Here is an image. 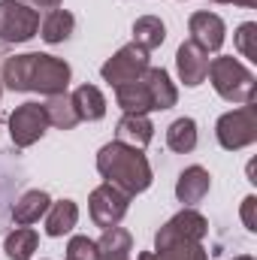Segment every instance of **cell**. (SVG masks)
<instances>
[{"mask_svg": "<svg viewBox=\"0 0 257 260\" xmlns=\"http://www.w3.org/2000/svg\"><path fill=\"white\" fill-rule=\"evenodd\" d=\"M206 233H209V221L197 209H182L154 233V251L167 248L173 242H203Z\"/></svg>", "mask_w": 257, "mask_h": 260, "instance_id": "cell-7", "label": "cell"}, {"mask_svg": "<svg viewBox=\"0 0 257 260\" xmlns=\"http://www.w3.org/2000/svg\"><path fill=\"white\" fill-rule=\"evenodd\" d=\"M167 145H170V151H176V154H188L197 148V121L194 118H176L170 127H167Z\"/></svg>", "mask_w": 257, "mask_h": 260, "instance_id": "cell-24", "label": "cell"}, {"mask_svg": "<svg viewBox=\"0 0 257 260\" xmlns=\"http://www.w3.org/2000/svg\"><path fill=\"white\" fill-rule=\"evenodd\" d=\"M136 260H160V257H157L154 251H142V254H139V257H136Z\"/></svg>", "mask_w": 257, "mask_h": 260, "instance_id": "cell-31", "label": "cell"}, {"mask_svg": "<svg viewBox=\"0 0 257 260\" xmlns=\"http://www.w3.org/2000/svg\"><path fill=\"white\" fill-rule=\"evenodd\" d=\"M97 173L115 185L118 191H124L127 197H136L142 191L151 188L154 182V173H151V164L148 157L142 154V148H133L124 142H106L100 151H97Z\"/></svg>", "mask_w": 257, "mask_h": 260, "instance_id": "cell-2", "label": "cell"}, {"mask_svg": "<svg viewBox=\"0 0 257 260\" xmlns=\"http://www.w3.org/2000/svg\"><path fill=\"white\" fill-rule=\"evenodd\" d=\"M148 67H151L148 64V52L139 49L136 43H127V46H121L106 64L100 67V76H103V82H109L112 88H118V85L136 82Z\"/></svg>", "mask_w": 257, "mask_h": 260, "instance_id": "cell-6", "label": "cell"}, {"mask_svg": "<svg viewBox=\"0 0 257 260\" xmlns=\"http://www.w3.org/2000/svg\"><path fill=\"white\" fill-rule=\"evenodd\" d=\"M64 260H97V242L88 236H73L67 242V257Z\"/></svg>", "mask_w": 257, "mask_h": 260, "instance_id": "cell-27", "label": "cell"}, {"mask_svg": "<svg viewBox=\"0 0 257 260\" xmlns=\"http://www.w3.org/2000/svg\"><path fill=\"white\" fill-rule=\"evenodd\" d=\"M188 30H191V43H197L206 55L209 52H218L224 46V18L215 15V12H194L188 18Z\"/></svg>", "mask_w": 257, "mask_h": 260, "instance_id": "cell-10", "label": "cell"}, {"mask_svg": "<svg viewBox=\"0 0 257 260\" xmlns=\"http://www.w3.org/2000/svg\"><path fill=\"white\" fill-rule=\"evenodd\" d=\"M73 27H76L73 12H67V9H52V12L40 21V37H43L46 43H52V46H55V43L70 40Z\"/></svg>", "mask_w": 257, "mask_h": 260, "instance_id": "cell-22", "label": "cell"}, {"mask_svg": "<svg viewBox=\"0 0 257 260\" xmlns=\"http://www.w3.org/2000/svg\"><path fill=\"white\" fill-rule=\"evenodd\" d=\"M130 200H133V197H127L124 191H118V188H115V185H109V182H103L100 188H94L91 197H88L91 221H94L97 227H103V230L115 227V224L127 215Z\"/></svg>", "mask_w": 257, "mask_h": 260, "instance_id": "cell-8", "label": "cell"}, {"mask_svg": "<svg viewBox=\"0 0 257 260\" xmlns=\"http://www.w3.org/2000/svg\"><path fill=\"white\" fill-rule=\"evenodd\" d=\"M176 70H179V79L188 88H197L209 76V55L197 43H182L179 52H176Z\"/></svg>", "mask_w": 257, "mask_h": 260, "instance_id": "cell-11", "label": "cell"}, {"mask_svg": "<svg viewBox=\"0 0 257 260\" xmlns=\"http://www.w3.org/2000/svg\"><path fill=\"white\" fill-rule=\"evenodd\" d=\"M254 37H257V24L254 21H245L236 27V49L242 58L248 61H257V46H254Z\"/></svg>", "mask_w": 257, "mask_h": 260, "instance_id": "cell-26", "label": "cell"}, {"mask_svg": "<svg viewBox=\"0 0 257 260\" xmlns=\"http://www.w3.org/2000/svg\"><path fill=\"white\" fill-rule=\"evenodd\" d=\"M73 106H76V115L79 121H100L106 115V97L97 85H79L73 94H70Z\"/></svg>", "mask_w": 257, "mask_h": 260, "instance_id": "cell-15", "label": "cell"}, {"mask_svg": "<svg viewBox=\"0 0 257 260\" xmlns=\"http://www.w3.org/2000/svg\"><path fill=\"white\" fill-rule=\"evenodd\" d=\"M209 188H212V176L203 170V167H188V170H182V176H179V182H176V197H179V203H185V206H197L203 197L209 194Z\"/></svg>", "mask_w": 257, "mask_h": 260, "instance_id": "cell-13", "label": "cell"}, {"mask_svg": "<svg viewBox=\"0 0 257 260\" xmlns=\"http://www.w3.org/2000/svg\"><path fill=\"white\" fill-rule=\"evenodd\" d=\"M142 82L148 85V94H151V103H154V112H164V109H173L179 103V91L170 79V73L164 67H148L142 73Z\"/></svg>", "mask_w": 257, "mask_h": 260, "instance_id": "cell-12", "label": "cell"}, {"mask_svg": "<svg viewBox=\"0 0 257 260\" xmlns=\"http://www.w3.org/2000/svg\"><path fill=\"white\" fill-rule=\"evenodd\" d=\"M133 251V236H130L124 227H109L103 230L100 242H97V260H130Z\"/></svg>", "mask_w": 257, "mask_h": 260, "instance_id": "cell-18", "label": "cell"}, {"mask_svg": "<svg viewBox=\"0 0 257 260\" xmlns=\"http://www.w3.org/2000/svg\"><path fill=\"white\" fill-rule=\"evenodd\" d=\"M164 40H167V27H164V21L157 15H139L133 21V43L139 49L151 52V49L164 46Z\"/></svg>", "mask_w": 257, "mask_h": 260, "instance_id": "cell-21", "label": "cell"}, {"mask_svg": "<svg viewBox=\"0 0 257 260\" xmlns=\"http://www.w3.org/2000/svg\"><path fill=\"white\" fill-rule=\"evenodd\" d=\"M215 136H218V145L227 151H239L257 142V106L245 103L233 112H224L215 124Z\"/></svg>", "mask_w": 257, "mask_h": 260, "instance_id": "cell-4", "label": "cell"}, {"mask_svg": "<svg viewBox=\"0 0 257 260\" xmlns=\"http://www.w3.org/2000/svg\"><path fill=\"white\" fill-rule=\"evenodd\" d=\"M115 139L133 145V148H145L151 139H154V124L148 121V115H127L115 124Z\"/></svg>", "mask_w": 257, "mask_h": 260, "instance_id": "cell-16", "label": "cell"}, {"mask_svg": "<svg viewBox=\"0 0 257 260\" xmlns=\"http://www.w3.org/2000/svg\"><path fill=\"white\" fill-rule=\"evenodd\" d=\"M40 30V12L18 0H0V43H27Z\"/></svg>", "mask_w": 257, "mask_h": 260, "instance_id": "cell-5", "label": "cell"}, {"mask_svg": "<svg viewBox=\"0 0 257 260\" xmlns=\"http://www.w3.org/2000/svg\"><path fill=\"white\" fill-rule=\"evenodd\" d=\"M37 245H40V236H37V230H30V227H15V230L3 239V251H6L9 260H30L34 251H37Z\"/></svg>", "mask_w": 257, "mask_h": 260, "instance_id": "cell-23", "label": "cell"}, {"mask_svg": "<svg viewBox=\"0 0 257 260\" xmlns=\"http://www.w3.org/2000/svg\"><path fill=\"white\" fill-rule=\"evenodd\" d=\"M43 109H46V118H49V127H58V130H73L79 124V115H76V106H73V100H70V94H52V97H46V103H43Z\"/></svg>", "mask_w": 257, "mask_h": 260, "instance_id": "cell-20", "label": "cell"}, {"mask_svg": "<svg viewBox=\"0 0 257 260\" xmlns=\"http://www.w3.org/2000/svg\"><path fill=\"white\" fill-rule=\"evenodd\" d=\"M115 103L127 115H148V112H154V103H151V94H148V85L142 82V76L136 82H127V85L115 88Z\"/></svg>", "mask_w": 257, "mask_h": 260, "instance_id": "cell-14", "label": "cell"}, {"mask_svg": "<svg viewBox=\"0 0 257 260\" xmlns=\"http://www.w3.org/2000/svg\"><path fill=\"white\" fill-rule=\"evenodd\" d=\"M254 209H257V197L251 194V197H245L242 200V224H245V230L248 233H257V218H254Z\"/></svg>", "mask_w": 257, "mask_h": 260, "instance_id": "cell-28", "label": "cell"}, {"mask_svg": "<svg viewBox=\"0 0 257 260\" xmlns=\"http://www.w3.org/2000/svg\"><path fill=\"white\" fill-rule=\"evenodd\" d=\"M46 130H49V118H46L43 103H21L9 115V139L18 148H27L34 142H40Z\"/></svg>", "mask_w": 257, "mask_h": 260, "instance_id": "cell-9", "label": "cell"}, {"mask_svg": "<svg viewBox=\"0 0 257 260\" xmlns=\"http://www.w3.org/2000/svg\"><path fill=\"white\" fill-rule=\"evenodd\" d=\"M79 224V206L73 200H61V203H52L49 212H46V233L49 236H64L73 227Z\"/></svg>", "mask_w": 257, "mask_h": 260, "instance_id": "cell-19", "label": "cell"}, {"mask_svg": "<svg viewBox=\"0 0 257 260\" xmlns=\"http://www.w3.org/2000/svg\"><path fill=\"white\" fill-rule=\"evenodd\" d=\"M49 206H52V197L46 194V191H27V194H21V200L12 206V221L18 227H30L40 218H46Z\"/></svg>", "mask_w": 257, "mask_h": 260, "instance_id": "cell-17", "label": "cell"}, {"mask_svg": "<svg viewBox=\"0 0 257 260\" xmlns=\"http://www.w3.org/2000/svg\"><path fill=\"white\" fill-rule=\"evenodd\" d=\"M212 3H233V6H245V9L257 6V0H212Z\"/></svg>", "mask_w": 257, "mask_h": 260, "instance_id": "cell-30", "label": "cell"}, {"mask_svg": "<svg viewBox=\"0 0 257 260\" xmlns=\"http://www.w3.org/2000/svg\"><path fill=\"white\" fill-rule=\"evenodd\" d=\"M27 6L30 9H61V0H27Z\"/></svg>", "mask_w": 257, "mask_h": 260, "instance_id": "cell-29", "label": "cell"}, {"mask_svg": "<svg viewBox=\"0 0 257 260\" xmlns=\"http://www.w3.org/2000/svg\"><path fill=\"white\" fill-rule=\"evenodd\" d=\"M233 260H254V257H248V254H239V257H233Z\"/></svg>", "mask_w": 257, "mask_h": 260, "instance_id": "cell-32", "label": "cell"}, {"mask_svg": "<svg viewBox=\"0 0 257 260\" xmlns=\"http://www.w3.org/2000/svg\"><path fill=\"white\" fill-rule=\"evenodd\" d=\"M209 79H212V88L221 100L227 103H254L257 94V82L254 73L245 64H239L233 55H221L215 61H209Z\"/></svg>", "mask_w": 257, "mask_h": 260, "instance_id": "cell-3", "label": "cell"}, {"mask_svg": "<svg viewBox=\"0 0 257 260\" xmlns=\"http://www.w3.org/2000/svg\"><path fill=\"white\" fill-rule=\"evenodd\" d=\"M3 85L9 91H37V94H64L70 85L73 70L67 61L43 52H27V55H12L3 61Z\"/></svg>", "mask_w": 257, "mask_h": 260, "instance_id": "cell-1", "label": "cell"}, {"mask_svg": "<svg viewBox=\"0 0 257 260\" xmlns=\"http://www.w3.org/2000/svg\"><path fill=\"white\" fill-rule=\"evenodd\" d=\"M154 254L160 260H209L203 242H173L167 248H157Z\"/></svg>", "mask_w": 257, "mask_h": 260, "instance_id": "cell-25", "label": "cell"}, {"mask_svg": "<svg viewBox=\"0 0 257 260\" xmlns=\"http://www.w3.org/2000/svg\"><path fill=\"white\" fill-rule=\"evenodd\" d=\"M0 94H3V88H0Z\"/></svg>", "mask_w": 257, "mask_h": 260, "instance_id": "cell-33", "label": "cell"}]
</instances>
